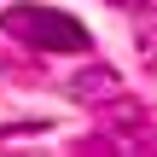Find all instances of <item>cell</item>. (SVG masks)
Returning a JSON list of instances; mask_svg holds the SVG:
<instances>
[{"mask_svg":"<svg viewBox=\"0 0 157 157\" xmlns=\"http://www.w3.org/2000/svg\"><path fill=\"white\" fill-rule=\"evenodd\" d=\"M111 6H122V12H157V0H111Z\"/></svg>","mask_w":157,"mask_h":157,"instance_id":"4","label":"cell"},{"mask_svg":"<svg viewBox=\"0 0 157 157\" xmlns=\"http://www.w3.org/2000/svg\"><path fill=\"white\" fill-rule=\"evenodd\" d=\"M140 52H146V64L157 70V29H140Z\"/></svg>","mask_w":157,"mask_h":157,"instance_id":"3","label":"cell"},{"mask_svg":"<svg viewBox=\"0 0 157 157\" xmlns=\"http://www.w3.org/2000/svg\"><path fill=\"white\" fill-rule=\"evenodd\" d=\"M117 93H122V82H117L111 64H87V70H76V76L64 82V99H70V105H105V99H117Z\"/></svg>","mask_w":157,"mask_h":157,"instance_id":"2","label":"cell"},{"mask_svg":"<svg viewBox=\"0 0 157 157\" xmlns=\"http://www.w3.org/2000/svg\"><path fill=\"white\" fill-rule=\"evenodd\" d=\"M0 29L23 47H41V52H87L93 47V35L58 6H12V12H0Z\"/></svg>","mask_w":157,"mask_h":157,"instance_id":"1","label":"cell"}]
</instances>
